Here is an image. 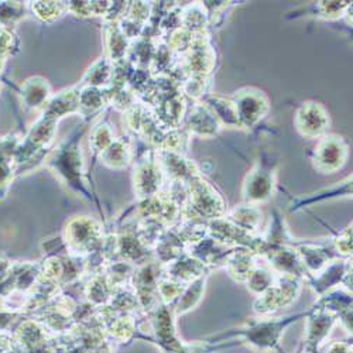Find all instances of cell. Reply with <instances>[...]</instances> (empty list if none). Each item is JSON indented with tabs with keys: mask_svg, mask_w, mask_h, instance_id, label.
I'll return each mask as SVG.
<instances>
[{
	"mask_svg": "<svg viewBox=\"0 0 353 353\" xmlns=\"http://www.w3.org/2000/svg\"><path fill=\"white\" fill-rule=\"evenodd\" d=\"M291 246L297 250L308 277L318 274L321 270L325 269L331 261L341 259L338 257L331 239L323 242L294 239Z\"/></svg>",
	"mask_w": 353,
	"mask_h": 353,
	"instance_id": "10",
	"label": "cell"
},
{
	"mask_svg": "<svg viewBox=\"0 0 353 353\" xmlns=\"http://www.w3.org/2000/svg\"><path fill=\"white\" fill-rule=\"evenodd\" d=\"M242 129L256 128L270 112L269 97L259 88L245 86L230 98Z\"/></svg>",
	"mask_w": 353,
	"mask_h": 353,
	"instance_id": "6",
	"label": "cell"
},
{
	"mask_svg": "<svg viewBox=\"0 0 353 353\" xmlns=\"http://www.w3.org/2000/svg\"><path fill=\"white\" fill-rule=\"evenodd\" d=\"M308 312L310 310L283 316H257L253 319H248L239 327H234L222 331L214 336H210L207 341L214 345L225 346H229L230 343H245L264 352L285 353L284 350H281V339L284 332L291 325H294V323L305 319Z\"/></svg>",
	"mask_w": 353,
	"mask_h": 353,
	"instance_id": "1",
	"label": "cell"
},
{
	"mask_svg": "<svg viewBox=\"0 0 353 353\" xmlns=\"http://www.w3.org/2000/svg\"><path fill=\"white\" fill-rule=\"evenodd\" d=\"M349 272H352V259H336L318 274L307 277L304 284L312 290L316 297H321L328 291L341 287Z\"/></svg>",
	"mask_w": 353,
	"mask_h": 353,
	"instance_id": "13",
	"label": "cell"
},
{
	"mask_svg": "<svg viewBox=\"0 0 353 353\" xmlns=\"http://www.w3.org/2000/svg\"><path fill=\"white\" fill-rule=\"evenodd\" d=\"M349 147L346 140L338 134H325L318 139L311 153L314 168L321 174H334L347 161Z\"/></svg>",
	"mask_w": 353,
	"mask_h": 353,
	"instance_id": "7",
	"label": "cell"
},
{
	"mask_svg": "<svg viewBox=\"0 0 353 353\" xmlns=\"http://www.w3.org/2000/svg\"><path fill=\"white\" fill-rule=\"evenodd\" d=\"M277 274L268 266L266 263L264 264H257L249 279L246 280L245 285L249 290L250 294H253L254 297L261 296L263 292H266L276 281Z\"/></svg>",
	"mask_w": 353,
	"mask_h": 353,
	"instance_id": "24",
	"label": "cell"
},
{
	"mask_svg": "<svg viewBox=\"0 0 353 353\" xmlns=\"http://www.w3.org/2000/svg\"><path fill=\"white\" fill-rule=\"evenodd\" d=\"M208 277H210V274L199 276L198 279H195L184 285L179 300H176L172 305V311H174V315L176 319L191 312L201 304V301L205 296V290H207Z\"/></svg>",
	"mask_w": 353,
	"mask_h": 353,
	"instance_id": "19",
	"label": "cell"
},
{
	"mask_svg": "<svg viewBox=\"0 0 353 353\" xmlns=\"http://www.w3.org/2000/svg\"><path fill=\"white\" fill-rule=\"evenodd\" d=\"M276 159L263 154L246 174L242 185L243 202L259 205L272 201L276 191Z\"/></svg>",
	"mask_w": 353,
	"mask_h": 353,
	"instance_id": "3",
	"label": "cell"
},
{
	"mask_svg": "<svg viewBox=\"0 0 353 353\" xmlns=\"http://www.w3.org/2000/svg\"><path fill=\"white\" fill-rule=\"evenodd\" d=\"M163 165V172L167 174L168 180L171 183H181L187 185V183L199 174L198 167L194 161L185 159L183 153L171 152V150H161L159 154Z\"/></svg>",
	"mask_w": 353,
	"mask_h": 353,
	"instance_id": "16",
	"label": "cell"
},
{
	"mask_svg": "<svg viewBox=\"0 0 353 353\" xmlns=\"http://www.w3.org/2000/svg\"><path fill=\"white\" fill-rule=\"evenodd\" d=\"M65 239L67 248L79 256L81 253H92L101 245L102 232L97 222L81 216L68 223Z\"/></svg>",
	"mask_w": 353,
	"mask_h": 353,
	"instance_id": "11",
	"label": "cell"
},
{
	"mask_svg": "<svg viewBox=\"0 0 353 353\" xmlns=\"http://www.w3.org/2000/svg\"><path fill=\"white\" fill-rule=\"evenodd\" d=\"M161 272L164 276L185 285L190 281L198 279L199 276L210 274L212 270L188 253H184L179 259H175L167 264H161Z\"/></svg>",
	"mask_w": 353,
	"mask_h": 353,
	"instance_id": "15",
	"label": "cell"
},
{
	"mask_svg": "<svg viewBox=\"0 0 353 353\" xmlns=\"http://www.w3.org/2000/svg\"><path fill=\"white\" fill-rule=\"evenodd\" d=\"M261 211L259 210L257 205L252 203H241L236 205L233 210L228 211L226 219L230 221L234 226L245 230L250 234H259V229L261 225Z\"/></svg>",
	"mask_w": 353,
	"mask_h": 353,
	"instance_id": "21",
	"label": "cell"
},
{
	"mask_svg": "<svg viewBox=\"0 0 353 353\" xmlns=\"http://www.w3.org/2000/svg\"><path fill=\"white\" fill-rule=\"evenodd\" d=\"M184 129L190 136H196L201 139H212L218 136L222 130L221 122L216 119L214 112L201 103H195L191 109L187 110L184 119Z\"/></svg>",
	"mask_w": 353,
	"mask_h": 353,
	"instance_id": "14",
	"label": "cell"
},
{
	"mask_svg": "<svg viewBox=\"0 0 353 353\" xmlns=\"http://www.w3.org/2000/svg\"><path fill=\"white\" fill-rule=\"evenodd\" d=\"M310 9L314 10V14L318 19L325 20H339L343 17L349 19L352 13V2H318Z\"/></svg>",
	"mask_w": 353,
	"mask_h": 353,
	"instance_id": "25",
	"label": "cell"
},
{
	"mask_svg": "<svg viewBox=\"0 0 353 353\" xmlns=\"http://www.w3.org/2000/svg\"><path fill=\"white\" fill-rule=\"evenodd\" d=\"M81 132L77 130L61 147L57 150L54 159L51 160V165L55 168V171L60 174L65 183L86 196L90 201H92L91 192L88 191L85 181H83V163L81 159Z\"/></svg>",
	"mask_w": 353,
	"mask_h": 353,
	"instance_id": "5",
	"label": "cell"
},
{
	"mask_svg": "<svg viewBox=\"0 0 353 353\" xmlns=\"http://www.w3.org/2000/svg\"><path fill=\"white\" fill-rule=\"evenodd\" d=\"M201 101L203 105H207L214 112L222 128L225 126L230 129H242L236 110H234V105L230 98H225L218 94H207Z\"/></svg>",
	"mask_w": 353,
	"mask_h": 353,
	"instance_id": "20",
	"label": "cell"
},
{
	"mask_svg": "<svg viewBox=\"0 0 353 353\" xmlns=\"http://www.w3.org/2000/svg\"><path fill=\"white\" fill-rule=\"evenodd\" d=\"M187 192L188 196L183 208V218L211 222L226 216L228 208L225 199L201 174H196L187 183Z\"/></svg>",
	"mask_w": 353,
	"mask_h": 353,
	"instance_id": "2",
	"label": "cell"
},
{
	"mask_svg": "<svg viewBox=\"0 0 353 353\" xmlns=\"http://www.w3.org/2000/svg\"><path fill=\"white\" fill-rule=\"evenodd\" d=\"M312 307L334 314L338 325H341L347 336H352V292L342 287H336L323 296L316 297Z\"/></svg>",
	"mask_w": 353,
	"mask_h": 353,
	"instance_id": "12",
	"label": "cell"
},
{
	"mask_svg": "<svg viewBox=\"0 0 353 353\" xmlns=\"http://www.w3.org/2000/svg\"><path fill=\"white\" fill-rule=\"evenodd\" d=\"M297 132L305 139H321L328 134L331 126L330 114L322 103L315 101L303 102L294 117Z\"/></svg>",
	"mask_w": 353,
	"mask_h": 353,
	"instance_id": "9",
	"label": "cell"
},
{
	"mask_svg": "<svg viewBox=\"0 0 353 353\" xmlns=\"http://www.w3.org/2000/svg\"><path fill=\"white\" fill-rule=\"evenodd\" d=\"M335 198H352V174L347 175L343 181L336 183L330 188H323L318 192L308 194L305 196L294 198L292 202L290 203V211L299 212V211L305 210V208L311 207V205H315L318 202L335 199Z\"/></svg>",
	"mask_w": 353,
	"mask_h": 353,
	"instance_id": "17",
	"label": "cell"
},
{
	"mask_svg": "<svg viewBox=\"0 0 353 353\" xmlns=\"http://www.w3.org/2000/svg\"><path fill=\"white\" fill-rule=\"evenodd\" d=\"M109 63L105 61V58H99V61L90 68V72H88V77H90V83L92 85H102L106 82L109 78Z\"/></svg>",
	"mask_w": 353,
	"mask_h": 353,
	"instance_id": "28",
	"label": "cell"
},
{
	"mask_svg": "<svg viewBox=\"0 0 353 353\" xmlns=\"http://www.w3.org/2000/svg\"><path fill=\"white\" fill-rule=\"evenodd\" d=\"M332 246L341 259H352V223L347 225L341 232L335 233V236L331 239Z\"/></svg>",
	"mask_w": 353,
	"mask_h": 353,
	"instance_id": "26",
	"label": "cell"
},
{
	"mask_svg": "<svg viewBox=\"0 0 353 353\" xmlns=\"http://www.w3.org/2000/svg\"><path fill=\"white\" fill-rule=\"evenodd\" d=\"M310 312L305 316V331L297 353H319L323 343L328 342L335 325H338L336 316L328 311L308 308Z\"/></svg>",
	"mask_w": 353,
	"mask_h": 353,
	"instance_id": "8",
	"label": "cell"
},
{
	"mask_svg": "<svg viewBox=\"0 0 353 353\" xmlns=\"http://www.w3.org/2000/svg\"><path fill=\"white\" fill-rule=\"evenodd\" d=\"M319 353H353V347H352V342L331 341V342L323 343Z\"/></svg>",
	"mask_w": 353,
	"mask_h": 353,
	"instance_id": "29",
	"label": "cell"
},
{
	"mask_svg": "<svg viewBox=\"0 0 353 353\" xmlns=\"http://www.w3.org/2000/svg\"><path fill=\"white\" fill-rule=\"evenodd\" d=\"M259 260L260 259L257 254L252 250L245 248H234L225 263V269L232 280L245 284L259 264Z\"/></svg>",
	"mask_w": 353,
	"mask_h": 353,
	"instance_id": "18",
	"label": "cell"
},
{
	"mask_svg": "<svg viewBox=\"0 0 353 353\" xmlns=\"http://www.w3.org/2000/svg\"><path fill=\"white\" fill-rule=\"evenodd\" d=\"M163 170L160 167V163H150L145 167H143L137 172V181L136 188L141 198H153L154 195H159V191L163 184Z\"/></svg>",
	"mask_w": 353,
	"mask_h": 353,
	"instance_id": "22",
	"label": "cell"
},
{
	"mask_svg": "<svg viewBox=\"0 0 353 353\" xmlns=\"http://www.w3.org/2000/svg\"><path fill=\"white\" fill-rule=\"evenodd\" d=\"M128 161H129L128 147L121 141H116L114 144H112L105 153V163L109 164L110 167L123 168L128 165Z\"/></svg>",
	"mask_w": 353,
	"mask_h": 353,
	"instance_id": "27",
	"label": "cell"
},
{
	"mask_svg": "<svg viewBox=\"0 0 353 353\" xmlns=\"http://www.w3.org/2000/svg\"><path fill=\"white\" fill-rule=\"evenodd\" d=\"M208 23H210L208 13L201 2H194L192 5H188L181 9L180 26L187 33L192 36L203 34L205 30H207Z\"/></svg>",
	"mask_w": 353,
	"mask_h": 353,
	"instance_id": "23",
	"label": "cell"
},
{
	"mask_svg": "<svg viewBox=\"0 0 353 353\" xmlns=\"http://www.w3.org/2000/svg\"><path fill=\"white\" fill-rule=\"evenodd\" d=\"M303 285L304 283L299 279L277 274L274 284L256 297L253 303L254 314L257 316H274L281 310L291 307L300 299Z\"/></svg>",
	"mask_w": 353,
	"mask_h": 353,
	"instance_id": "4",
	"label": "cell"
}]
</instances>
